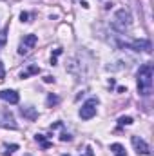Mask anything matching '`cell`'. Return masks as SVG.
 Masks as SVG:
<instances>
[{
  "instance_id": "obj_14",
  "label": "cell",
  "mask_w": 154,
  "mask_h": 156,
  "mask_svg": "<svg viewBox=\"0 0 154 156\" xmlns=\"http://www.w3.org/2000/svg\"><path fill=\"white\" fill-rule=\"evenodd\" d=\"M56 104H60V98H58L56 94L49 93V94H47V107H53V105H56Z\"/></svg>"
},
{
  "instance_id": "obj_11",
  "label": "cell",
  "mask_w": 154,
  "mask_h": 156,
  "mask_svg": "<svg viewBox=\"0 0 154 156\" xmlns=\"http://www.w3.org/2000/svg\"><path fill=\"white\" fill-rule=\"evenodd\" d=\"M35 140H37V144H40V147H42L44 151H45V149H49V147L53 145L51 142H47V140H45V136H44V134H35Z\"/></svg>"
},
{
  "instance_id": "obj_20",
  "label": "cell",
  "mask_w": 154,
  "mask_h": 156,
  "mask_svg": "<svg viewBox=\"0 0 154 156\" xmlns=\"http://www.w3.org/2000/svg\"><path fill=\"white\" fill-rule=\"evenodd\" d=\"M20 20H22V22H31V20H29V15H27V13H20Z\"/></svg>"
},
{
  "instance_id": "obj_15",
  "label": "cell",
  "mask_w": 154,
  "mask_h": 156,
  "mask_svg": "<svg viewBox=\"0 0 154 156\" xmlns=\"http://www.w3.org/2000/svg\"><path fill=\"white\" fill-rule=\"evenodd\" d=\"M131 123H132V118H131V116H120V120H118V127L131 125Z\"/></svg>"
},
{
  "instance_id": "obj_13",
  "label": "cell",
  "mask_w": 154,
  "mask_h": 156,
  "mask_svg": "<svg viewBox=\"0 0 154 156\" xmlns=\"http://www.w3.org/2000/svg\"><path fill=\"white\" fill-rule=\"evenodd\" d=\"M111 151L114 153V156H127V154H125L123 145H120V144H113V145H111Z\"/></svg>"
},
{
  "instance_id": "obj_10",
  "label": "cell",
  "mask_w": 154,
  "mask_h": 156,
  "mask_svg": "<svg viewBox=\"0 0 154 156\" xmlns=\"http://www.w3.org/2000/svg\"><path fill=\"white\" fill-rule=\"evenodd\" d=\"M38 73H40V67H38V66L29 64V67H27L26 71H22V73H20V78H29L31 75H38Z\"/></svg>"
},
{
  "instance_id": "obj_6",
  "label": "cell",
  "mask_w": 154,
  "mask_h": 156,
  "mask_svg": "<svg viewBox=\"0 0 154 156\" xmlns=\"http://www.w3.org/2000/svg\"><path fill=\"white\" fill-rule=\"evenodd\" d=\"M131 142H132V147L136 149V153H138V154H145V156L151 154L149 145H147V144H145V140H142L140 136H136V134H134V136H131Z\"/></svg>"
},
{
  "instance_id": "obj_2",
  "label": "cell",
  "mask_w": 154,
  "mask_h": 156,
  "mask_svg": "<svg viewBox=\"0 0 154 156\" xmlns=\"http://www.w3.org/2000/svg\"><path fill=\"white\" fill-rule=\"evenodd\" d=\"M131 24H132V18H131V13L127 9H118L113 16V22H111L116 33H125L131 27Z\"/></svg>"
},
{
  "instance_id": "obj_3",
  "label": "cell",
  "mask_w": 154,
  "mask_h": 156,
  "mask_svg": "<svg viewBox=\"0 0 154 156\" xmlns=\"http://www.w3.org/2000/svg\"><path fill=\"white\" fill-rule=\"evenodd\" d=\"M37 42H38V37H37V35H26L24 38L20 40V45H18V55H22V56L29 55V53L35 49Z\"/></svg>"
},
{
  "instance_id": "obj_19",
  "label": "cell",
  "mask_w": 154,
  "mask_h": 156,
  "mask_svg": "<svg viewBox=\"0 0 154 156\" xmlns=\"http://www.w3.org/2000/svg\"><path fill=\"white\" fill-rule=\"evenodd\" d=\"M5 78V67H4V62L0 60V82Z\"/></svg>"
},
{
  "instance_id": "obj_12",
  "label": "cell",
  "mask_w": 154,
  "mask_h": 156,
  "mask_svg": "<svg viewBox=\"0 0 154 156\" xmlns=\"http://www.w3.org/2000/svg\"><path fill=\"white\" fill-rule=\"evenodd\" d=\"M7 33H9V24L4 27V29H0V49L5 45V42H7Z\"/></svg>"
},
{
  "instance_id": "obj_16",
  "label": "cell",
  "mask_w": 154,
  "mask_h": 156,
  "mask_svg": "<svg viewBox=\"0 0 154 156\" xmlns=\"http://www.w3.org/2000/svg\"><path fill=\"white\" fill-rule=\"evenodd\" d=\"M60 55H62V49H54V53L51 55V66H56V64H58L56 58H58Z\"/></svg>"
},
{
  "instance_id": "obj_22",
  "label": "cell",
  "mask_w": 154,
  "mask_h": 156,
  "mask_svg": "<svg viewBox=\"0 0 154 156\" xmlns=\"http://www.w3.org/2000/svg\"><path fill=\"white\" fill-rule=\"evenodd\" d=\"M24 156H31V154H24Z\"/></svg>"
},
{
  "instance_id": "obj_1",
  "label": "cell",
  "mask_w": 154,
  "mask_h": 156,
  "mask_svg": "<svg viewBox=\"0 0 154 156\" xmlns=\"http://www.w3.org/2000/svg\"><path fill=\"white\" fill-rule=\"evenodd\" d=\"M136 85H138V93L142 96H149L152 93V66L151 64H145L138 69Z\"/></svg>"
},
{
  "instance_id": "obj_7",
  "label": "cell",
  "mask_w": 154,
  "mask_h": 156,
  "mask_svg": "<svg viewBox=\"0 0 154 156\" xmlns=\"http://www.w3.org/2000/svg\"><path fill=\"white\" fill-rule=\"evenodd\" d=\"M0 100H4V102L15 105V104L20 102V96H18V93H16L15 89H2V91H0Z\"/></svg>"
},
{
  "instance_id": "obj_8",
  "label": "cell",
  "mask_w": 154,
  "mask_h": 156,
  "mask_svg": "<svg viewBox=\"0 0 154 156\" xmlns=\"http://www.w3.org/2000/svg\"><path fill=\"white\" fill-rule=\"evenodd\" d=\"M20 115L26 120H29V122H35L38 118V111L35 107H31V105H26V107H20Z\"/></svg>"
},
{
  "instance_id": "obj_4",
  "label": "cell",
  "mask_w": 154,
  "mask_h": 156,
  "mask_svg": "<svg viewBox=\"0 0 154 156\" xmlns=\"http://www.w3.org/2000/svg\"><path fill=\"white\" fill-rule=\"evenodd\" d=\"M96 105H98V98H89L80 109V118L82 120H91L93 116H96Z\"/></svg>"
},
{
  "instance_id": "obj_17",
  "label": "cell",
  "mask_w": 154,
  "mask_h": 156,
  "mask_svg": "<svg viewBox=\"0 0 154 156\" xmlns=\"http://www.w3.org/2000/svg\"><path fill=\"white\" fill-rule=\"evenodd\" d=\"M18 149V145L16 144H11V145H5V156H11L15 151Z\"/></svg>"
},
{
  "instance_id": "obj_5",
  "label": "cell",
  "mask_w": 154,
  "mask_h": 156,
  "mask_svg": "<svg viewBox=\"0 0 154 156\" xmlns=\"http://www.w3.org/2000/svg\"><path fill=\"white\" fill-rule=\"evenodd\" d=\"M120 45L121 47H129L132 51H145V53H151V49H152L149 40H132L129 44H120Z\"/></svg>"
},
{
  "instance_id": "obj_9",
  "label": "cell",
  "mask_w": 154,
  "mask_h": 156,
  "mask_svg": "<svg viewBox=\"0 0 154 156\" xmlns=\"http://www.w3.org/2000/svg\"><path fill=\"white\" fill-rule=\"evenodd\" d=\"M2 127H7V129H16V123H15V118L11 115V111H4L2 113Z\"/></svg>"
},
{
  "instance_id": "obj_18",
  "label": "cell",
  "mask_w": 154,
  "mask_h": 156,
  "mask_svg": "<svg viewBox=\"0 0 154 156\" xmlns=\"http://www.w3.org/2000/svg\"><path fill=\"white\" fill-rule=\"evenodd\" d=\"M60 140H62V142H71V140H73V136H71L67 131H62V134H60Z\"/></svg>"
},
{
  "instance_id": "obj_21",
  "label": "cell",
  "mask_w": 154,
  "mask_h": 156,
  "mask_svg": "<svg viewBox=\"0 0 154 156\" xmlns=\"http://www.w3.org/2000/svg\"><path fill=\"white\" fill-rule=\"evenodd\" d=\"M44 82H45V83H51V82H54V78L53 76H45L44 78Z\"/></svg>"
},
{
  "instance_id": "obj_23",
  "label": "cell",
  "mask_w": 154,
  "mask_h": 156,
  "mask_svg": "<svg viewBox=\"0 0 154 156\" xmlns=\"http://www.w3.org/2000/svg\"><path fill=\"white\" fill-rule=\"evenodd\" d=\"M64 156H69V154H64Z\"/></svg>"
}]
</instances>
